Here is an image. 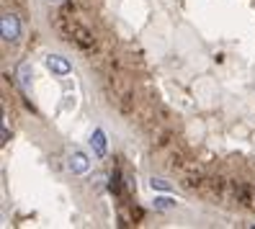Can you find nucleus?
Masks as SVG:
<instances>
[{
  "label": "nucleus",
  "mask_w": 255,
  "mask_h": 229,
  "mask_svg": "<svg viewBox=\"0 0 255 229\" xmlns=\"http://www.w3.org/2000/svg\"><path fill=\"white\" fill-rule=\"evenodd\" d=\"M62 28H65V34H70L67 39H75L80 44V47H91L93 44V39H91V31H88V28H83L78 21H70V16H62Z\"/></svg>",
  "instance_id": "1"
},
{
  "label": "nucleus",
  "mask_w": 255,
  "mask_h": 229,
  "mask_svg": "<svg viewBox=\"0 0 255 229\" xmlns=\"http://www.w3.org/2000/svg\"><path fill=\"white\" fill-rule=\"evenodd\" d=\"M0 28H3V39L16 44L21 39V21L16 13H3V21H0Z\"/></svg>",
  "instance_id": "2"
},
{
  "label": "nucleus",
  "mask_w": 255,
  "mask_h": 229,
  "mask_svg": "<svg viewBox=\"0 0 255 229\" xmlns=\"http://www.w3.org/2000/svg\"><path fill=\"white\" fill-rule=\"evenodd\" d=\"M67 167H70L72 173H88V167H91V160H88L85 152L75 149L72 155H70V160H67Z\"/></svg>",
  "instance_id": "3"
},
{
  "label": "nucleus",
  "mask_w": 255,
  "mask_h": 229,
  "mask_svg": "<svg viewBox=\"0 0 255 229\" xmlns=\"http://www.w3.org/2000/svg\"><path fill=\"white\" fill-rule=\"evenodd\" d=\"M47 67H49L54 75H59V78H65V75H70V72H72L70 62H67V59H62L59 54H52V57H47Z\"/></svg>",
  "instance_id": "4"
},
{
  "label": "nucleus",
  "mask_w": 255,
  "mask_h": 229,
  "mask_svg": "<svg viewBox=\"0 0 255 229\" xmlns=\"http://www.w3.org/2000/svg\"><path fill=\"white\" fill-rule=\"evenodd\" d=\"M91 147H96L98 155H103L106 152V134H103V129H96L93 136H91Z\"/></svg>",
  "instance_id": "5"
},
{
  "label": "nucleus",
  "mask_w": 255,
  "mask_h": 229,
  "mask_svg": "<svg viewBox=\"0 0 255 229\" xmlns=\"http://www.w3.org/2000/svg\"><path fill=\"white\" fill-rule=\"evenodd\" d=\"M149 188H152V191H165V193H168V191H170V183L165 180V178H152V180H149Z\"/></svg>",
  "instance_id": "6"
},
{
  "label": "nucleus",
  "mask_w": 255,
  "mask_h": 229,
  "mask_svg": "<svg viewBox=\"0 0 255 229\" xmlns=\"http://www.w3.org/2000/svg\"><path fill=\"white\" fill-rule=\"evenodd\" d=\"M173 206H175L173 198H155V209H160V211H165V209H173Z\"/></svg>",
  "instance_id": "7"
},
{
  "label": "nucleus",
  "mask_w": 255,
  "mask_h": 229,
  "mask_svg": "<svg viewBox=\"0 0 255 229\" xmlns=\"http://www.w3.org/2000/svg\"><path fill=\"white\" fill-rule=\"evenodd\" d=\"M54 3H57V0H54Z\"/></svg>",
  "instance_id": "8"
}]
</instances>
